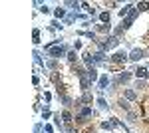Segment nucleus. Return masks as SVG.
Segmentation results:
<instances>
[{"label":"nucleus","mask_w":149,"mask_h":133,"mask_svg":"<svg viewBox=\"0 0 149 133\" xmlns=\"http://www.w3.org/2000/svg\"><path fill=\"white\" fill-rule=\"evenodd\" d=\"M147 52H149V48H147Z\"/></svg>","instance_id":"obj_36"},{"label":"nucleus","mask_w":149,"mask_h":133,"mask_svg":"<svg viewBox=\"0 0 149 133\" xmlns=\"http://www.w3.org/2000/svg\"><path fill=\"white\" fill-rule=\"evenodd\" d=\"M44 131L46 133H54V127H52L50 123H44Z\"/></svg>","instance_id":"obj_32"},{"label":"nucleus","mask_w":149,"mask_h":133,"mask_svg":"<svg viewBox=\"0 0 149 133\" xmlns=\"http://www.w3.org/2000/svg\"><path fill=\"white\" fill-rule=\"evenodd\" d=\"M66 6H68V8H72L74 12H78V8H80L81 4H80V2H74V0H68V2H66Z\"/></svg>","instance_id":"obj_24"},{"label":"nucleus","mask_w":149,"mask_h":133,"mask_svg":"<svg viewBox=\"0 0 149 133\" xmlns=\"http://www.w3.org/2000/svg\"><path fill=\"white\" fill-rule=\"evenodd\" d=\"M88 79L95 84V81H100V74H97V68H88Z\"/></svg>","instance_id":"obj_6"},{"label":"nucleus","mask_w":149,"mask_h":133,"mask_svg":"<svg viewBox=\"0 0 149 133\" xmlns=\"http://www.w3.org/2000/svg\"><path fill=\"white\" fill-rule=\"evenodd\" d=\"M54 16H56V18H60V20L64 22V20H66V10L58 6V8H54Z\"/></svg>","instance_id":"obj_19"},{"label":"nucleus","mask_w":149,"mask_h":133,"mask_svg":"<svg viewBox=\"0 0 149 133\" xmlns=\"http://www.w3.org/2000/svg\"><path fill=\"white\" fill-rule=\"evenodd\" d=\"M93 28H95V32H102V34H109V30H111V24H95Z\"/></svg>","instance_id":"obj_10"},{"label":"nucleus","mask_w":149,"mask_h":133,"mask_svg":"<svg viewBox=\"0 0 149 133\" xmlns=\"http://www.w3.org/2000/svg\"><path fill=\"white\" fill-rule=\"evenodd\" d=\"M81 103H84V105H92V103H93V97H92L90 91H84V95H81Z\"/></svg>","instance_id":"obj_16"},{"label":"nucleus","mask_w":149,"mask_h":133,"mask_svg":"<svg viewBox=\"0 0 149 133\" xmlns=\"http://www.w3.org/2000/svg\"><path fill=\"white\" fill-rule=\"evenodd\" d=\"M123 97H125V100H129V101H137V93H135V91H133V89H123Z\"/></svg>","instance_id":"obj_11"},{"label":"nucleus","mask_w":149,"mask_h":133,"mask_svg":"<svg viewBox=\"0 0 149 133\" xmlns=\"http://www.w3.org/2000/svg\"><path fill=\"white\" fill-rule=\"evenodd\" d=\"M54 125H56V129H60V133L66 129L64 127V119H62V113H54Z\"/></svg>","instance_id":"obj_8"},{"label":"nucleus","mask_w":149,"mask_h":133,"mask_svg":"<svg viewBox=\"0 0 149 133\" xmlns=\"http://www.w3.org/2000/svg\"><path fill=\"white\" fill-rule=\"evenodd\" d=\"M117 107H119V109H123V111H127V113L131 111V105H129V101H127L125 97H121V100L117 101Z\"/></svg>","instance_id":"obj_12"},{"label":"nucleus","mask_w":149,"mask_h":133,"mask_svg":"<svg viewBox=\"0 0 149 133\" xmlns=\"http://www.w3.org/2000/svg\"><path fill=\"white\" fill-rule=\"evenodd\" d=\"M127 60H129V54H127L125 50H117L113 56H109V62L115 64V66H121V64H125Z\"/></svg>","instance_id":"obj_2"},{"label":"nucleus","mask_w":149,"mask_h":133,"mask_svg":"<svg viewBox=\"0 0 149 133\" xmlns=\"http://www.w3.org/2000/svg\"><path fill=\"white\" fill-rule=\"evenodd\" d=\"M95 103H97V107H100V109H109V103H107V100H105L103 95H100V97L95 100Z\"/></svg>","instance_id":"obj_15"},{"label":"nucleus","mask_w":149,"mask_h":133,"mask_svg":"<svg viewBox=\"0 0 149 133\" xmlns=\"http://www.w3.org/2000/svg\"><path fill=\"white\" fill-rule=\"evenodd\" d=\"M113 127H115V125H113V121H111V119H109V121H103V123H102V129H103L105 133H109L111 129H113Z\"/></svg>","instance_id":"obj_22"},{"label":"nucleus","mask_w":149,"mask_h":133,"mask_svg":"<svg viewBox=\"0 0 149 133\" xmlns=\"http://www.w3.org/2000/svg\"><path fill=\"white\" fill-rule=\"evenodd\" d=\"M76 20H78V12H72V14H68V16H66V20H64V26H70V24H74L76 22Z\"/></svg>","instance_id":"obj_14"},{"label":"nucleus","mask_w":149,"mask_h":133,"mask_svg":"<svg viewBox=\"0 0 149 133\" xmlns=\"http://www.w3.org/2000/svg\"><path fill=\"white\" fill-rule=\"evenodd\" d=\"M50 117H54V113L50 111V107H44V109H42V119L46 121V119H50Z\"/></svg>","instance_id":"obj_25"},{"label":"nucleus","mask_w":149,"mask_h":133,"mask_svg":"<svg viewBox=\"0 0 149 133\" xmlns=\"http://www.w3.org/2000/svg\"><path fill=\"white\" fill-rule=\"evenodd\" d=\"M62 119L66 121V125H70V123L74 121L76 117H74V113H72V111H70V109H64V111H62Z\"/></svg>","instance_id":"obj_9"},{"label":"nucleus","mask_w":149,"mask_h":133,"mask_svg":"<svg viewBox=\"0 0 149 133\" xmlns=\"http://www.w3.org/2000/svg\"><path fill=\"white\" fill-rule=\"evenodd\" d=\"M52 28H54V30H62V28H64V24L58 22V20H52Z\"/></svg>","instance_id":"obj_30"},{"label":"nucleus","mask_w":149,"mask_h":133,"mask_svg":"<svg viewBox=\"0 0 149 133\" xmlns=\"http://www.w3.org/2000/svg\"><path fill=\"white\" fill-rule=\"evenodd\" d=\"M72 50L68 44H62V46H54L52 50H48V56L52 58V60H60V58H64V56H68V52Z\"/></svg>","instance_id":"obj_1"},{"label":"nucleus","mask_w":149,"mask_h":133,"mask_svg":"<svg viewBox=\"0 0 149 133\" xmlns=\"http://www.w3.org/2000/svg\"><path fill=\"white\" fill-rule=\"evenodd\" d=\"M38 10L42 12V14H48V12H50V6H48V4H44V2H42V6H40V8H38Z\"/></svg>","instance_id":"obj_31"},{"label":"nucleus","mask_w":149,"mask_h":133,"mask_svg":"<svg viewBox=\"0 0 149 133\" xmlns=\"http://www.w3.org/2000/svg\"><path fill=\"white\" fill-rule=\"evenodd\" d=\"M80 86H81V89H84V91H90V88H92V81L88 79V76H86V78H80Z\"/></svg>","instance_id":"obj_18"},{"label":"nucleus","mask_w":149,"mask_h":133,"mask_svg":"<svg viewBox=\"0 0 149 133\" xmlns=\"http://www.w3.org/2000/svg\"><path fill=\"white\" fill-rule=\"evenodd\" d=\"M68 62L72 64V66H74V64H78V52H76L74 48H72V50L68 52Z\"/></svg>","instance_id":"obj_17"},{"label":"nucleus","mask_w":149,"mask_h":133,"mask_svg":"<svg viewBox=\"0 0 149 133\" xmlns=\"http://www.w3.org/2000/svg\"><path fill=\"white\" fill-rule=\"evenodd\" d=\"M81 40H76V42H74V50H76V52H78V50H81Z\"/></svg>","instance_id":"obj_33"},{"label":"nucleus","mask_w":149,"mask_h":133,"mask_svg":"<svg viewBox=\"0 0 149 133\" xmlns=\"http://www.w3.org/2000/svg\"><path fill=\"white\" fill-rule=\"evenodd\" d=\"M81 8H86L88 14H95V6H92L90 2H81Z\"/></svg>","instance_id":"obj_23"},{"label":"nucleus","mask_w":149,"mask_h":133,"mask_svg":"<svg viewBox=\"0 0 149 133\" xmlns=\"http://www.w3.org/2000/svg\"><path fill=\"white\" fill-rule=\"evenodd\" d=\"M78 115H80V117H84V119H90V117H93V115H95V111L92 109V105H84V107L78 111Z\"/></svg>","instance_id":"obj_4"},{"label":"nucleus","mask_w":149,"mask_h":133,"mask_svg":"<svg viewBox=\"0 0 149 133\" xmlns=\"http://www.w3.org/2000/svg\"><path fill=\"white\" fill-rule=\"evenodd\" d=\"M133 8H135V4H123V6L119 8V16H121V20L127 18V16H129V12L133 10Z\"/></svg>","instance_id":"obj_5"},{"label":"nucleus","mask_w":149,"mask_h":133,"mask_svg":"<svg viewBox=\"0 0 149 133\" xmlns=\"http://www.w3.org/2000/svg\"><path fill=\"white\" fill-rule=\"evenodd\" d=\"M135 88L137 89H145L147 88V81H145V79H137V81H135Z\"/></svg>","instance_id":"obj_27"},{"label":"nucleus","mask_w":149,"mask_h":133,"mask_svg":"<svg viewBox=\"0 0 149 133\" xmlns=\"http://www.w3.org/2000/svg\"><path fill=\"white\" fill-rule=\"evenodd\" d=\"M93 64L100 66V64H105V52H93Z\"/></svg>","instance_id":"obj_7"},{"label":"nucleus","mask_w":149,"mask_h":133,"mask_svg":"<svg viewBox=\"0 0 149 133\" xmlns=\"http://www.w3.org/2000/svg\"><path fill=\"white\" fill-rule=\"evenodd\" d=\"M42 127H44V123H36V125H34V133H40V131H42Z\"/></svg>","instance_id":"obj_34"},{"label":"nucleus","mask_w":149,"mask_h":133,"mask_svg":"<svg viewBox=\"0 0 149 133\" xmlns=\"http://www.w3.org/2000/svg\"><path fill=\"white\" fill-rule=\"evenodd\" d=\"M145 58V52L141 50V48H133L131 52H129V60L131 62H139V60H143Z\"/></svg>","instance_id":"obj_3"},{"label":"nucleus","mask_w":149,"mask_h":133,"mask_svg":"<svg viewBox=\"0 0 149 133\" xmlns=\"http://www.w3.org/2000/svg\"><path fill=\"white\" fill-rule=\"evenodd\" d=\"M50 100H52V95H50L48 91H44V101H50Z\"/></svg>","instance_id":"obj_35"},{"label":"nucleus","mask_w":149,"mask_h":133,"mask_svg":"<svg viewBox=\"0 0 149 133\" xmlns=\"http://www.w3.org/2000/svg\"><path fill=\"white\" fill-rule=\"evenodd\" d=\"M32 36H34V44H40V30H38V28H34Z\"/></svg>","instance_id":"obj_29"},{"label":"nucleus","mask_w":149,"mask_h":133,"mask_svg":"<svg viewBox=\"0 0 149 133\" xmlns=\"http://www.w3.org/2000/svg\"><path fill=\"white\" fill-rule=\"evenodd\" d=\"M32 56H34V62L40 68H46V64H44V60H42V56H40V52H38V50H34V54H32Z\"/></svg>","instance_id":"obj_20"},{"label":"nucleus","mask_w":149,"mask_h":133,"mask_svg":"<svg viewBox=\"0 0 149 133\" xmlns=\"http://www.w3.org/2000/svg\"><path fill=\"white\" fill-rule=\"evenodd\" d=\"M127 119H129V123H135L137 121V113H135V111H129V113H127Z\"/></svg>","instance_id":"obj_28"},{"label":"nucleus","mask_w":149,"mask_h":133,"mask_svg":"<svg viewBox=\"0 0 149 133\" xmlns=\"http://www.w3.org/2000/svg\"><path fill=\"white\" fill-rule=\"evenodd\" d=\"M135 8H137L139 12H147L149 10V4H147V2H139V4H135Z\"/></svg>","instance_id":"obj_26"},{"label":"nucleus","mask_w":149,"mask_h":133,"mask_svg":"<svg viewBox=\"0 0 149 133\" xmlns=\"http://www.w3.org/2000/svg\"><path fill=\"white\" fill-rule=\"evenodd\" d=\"M46 68H50V70L58 72V70H60V62H58V60H50V62H46Z\"/></svg>","instance_id":"obj_21"},{"label":"nucleus","mask_w":149,"mask_h":133,"mask_svg":"<svg viewBox=\"0 0 149 133\" xmlns=\"http://www.w3.org/2000/svg\"><path fill=\"white\" fill-rule=\"evenodd\" d=\"M109 20H111V14H109V10L100 12V24H109Z\"/></svg>","instance_id":"obj_13"}]
</instances>
